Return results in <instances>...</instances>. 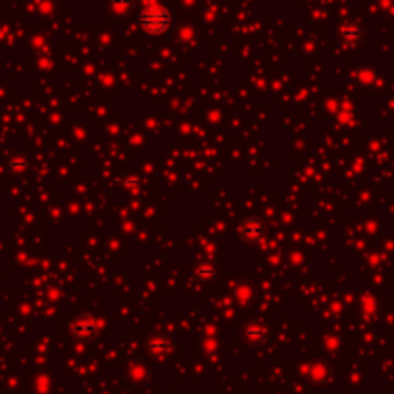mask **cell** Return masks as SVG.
<instances>
[{
  "instance_id": "1",
  "label": "cell",
  "mask_w": 394,
  "mask_h": 394,
  "mask_svg": "<svg viewBox=\"0 0 394 394\" xmlns=\"http://www.w3.org/2000/svg\"><path fill=\"white\" fill-rule=\"evenodd\" d=\"M171 23V16L164 8L152 6V8L143 10L141 14V26L148 33H164Z\"/></svg>"
},
{
  "instance_id": "2",
  "label": "cell",
  "mask_w": 394,
  "mask_h": 394,
  "mask_svg": "<svg viewBox=\"0 0 394 394\" xmlns=\"http://www.w3.org/2000/svg\"><path fill=\"white\" fill-rule=\"evenodd\" d=\"M110 6H112V8L127 10L129 6H131V0H112V2H110Z\"/></svg>"
}]
</instances>
